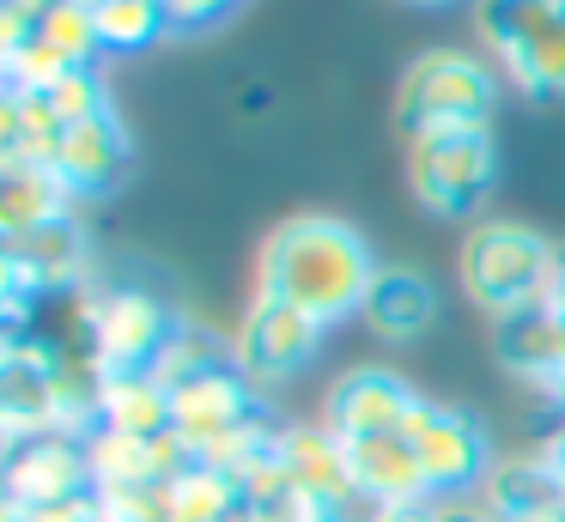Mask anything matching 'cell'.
Instances as JSON below:
<instances>
[{
  "label": "cell",
  "instance_id": "6da1fadb",
  "mask_svg": "<svg viewBox=\"0 0 565 522\" xmlns=\"http://www.w3.org/2000/svg\"><path fill=\"white\" fill-rule=\"evenodd\" d=\"M371 237L341 213H292L262 237L256 249V291L292 310L317 316L322 328H341L365 310V291L377 279Z\"/></svg>",
  "mask_w": 565,
  "mask_h": 522
},
{
  "label": "cell",
  "instance_id": "7a4b0ae2",
  "mask_svg": "<svg viewBox=\"0 0 565 522\" xmlns=\"http://www.w3.org/2000/svg\"><path fill=\"white\" fill-rule=\"evenodd\" d=\"M559 274V243L523 219H475L456 249V279L462 298L487 322H504L516 310L547 303V286Z\"/></svg>",
  "mask_w": 565,
  "mask_h": 522
},
{
  "label": "cell",
  "instance_id": "3957f363",
  "mask_svg": "<svg viewBox=\"0 0 565 522\" xmlns=\"http://www.w3.org/2000/svg\"><path fill=\"white\" fill-rule=\"evenodd\" d=\"M79 359L92 364L98 376H122V371H152L171 347V334L183 328V310L147 291L140 279H92L79 291Z\"/></svg>",
  "mask_w": 565,
  "mask_h": 522
},
{
  "label": "cell",
  "instance_id": "277c9868",
  "mask_svg": "<svg viewBox=\"0 0 565 522\" xmlns=\"http://www.w3.org/2000/svg\"><path fill=\"white\" fill-rule=\"evenodd\" d=\"M499 67L475 49H419L395 79V128L402 140L431 128H492L499 109Z\"/></svg>",
  "mask_w": 565,
  "mask_h": 522
},
{
  "label": "cell",
  "instance_id": "5b68a950",
  "mask_svg": "<svg viewBox=\"0 0 565 522\" xmlns=\"http://www.w3.org/2000/svg\"><path fill=\"white\" fill-rule=\"evenodd\" d=\"M475 31L504 85L523 97H565V0H475Z\"/></svg>",
  "mask_w": 565,
  "mask_h": 522
},
{
  "label": "cell",
  "instance_id": "8992f818",
  "mask_svg": "<svg viewBox=\"0 0 565 522\" xmlns=\"http://www.w3.org/2000/svg\"><path fill=\"white\" fill-rule=\"evenodd\" d=\"M499 182L492 128H431L407 140V189L431 219H468Z\"/></svg>",
  "mask_w": 565,
  "mask_h": 522
},
{
  "label": "cell",
  "instance_id": "52a82bcc",
  "mask_svg": "<svg viewBox=\"0 0 565 522\" xmlns=\"http://www.w3.org/2000/svg\"><path fill=\"white\" fill-rule=\"evenodd\" d=\"M92 279H98V267H92V237H86V225H79V213L7 237V255H0L7 328H25V316L38 298H67V291L79 298Z\"/></svg>",
  "mask_w": 565,
  "mask_h": 522
},
{
  "label": "cell",
  "instance_id": "ba28073f",
  "mask_svg": "<svg viewBox=\"0 0 565 522\" xmlns=\"http://www.w3.org/2000/svg\"><path fill=\"white\" fill-rule=\"evenodd\" d=\"M407 444L419 456V473H426L431 498H480L492 461H499L487 444V425L475 413L450 407V401H431V395L407 419Z\"/></svg>",
  "mask_w": 565,
  "mask_h": 522
},
{
  "label": "cell",
  "instance_id": "9c48e42d",
  "mask_svg": "<svg viewBox=\"0 0 565 522\" xmlns=\"http://www.w3.org/2000/svg\"><path fill=\"white\" fill-rule=\"evenodd\" d=\"M322 340H329V328H322L317 316L292 310V303H280V298H262V291H249V310H244V322H237L232 347H237L244 376L262 388V395H268V388L292 383V376L305 371L310 359H317Z\"/></svg>",
  "mask_w": 565,
  "mask_h": 522
},
{
  "label": "cell",
  "instance_id": "30bf717a",
  "mask_svg": "<svg viewBox=\"0 0 565 522\" xmlns=\"http://www.w3.org/2000/svg\"><path fill=\"white\" fill-rule=\"evenodd\" d=\"M171 413H177V437H183V449L201 456V449H213L220 437H232L237 425L262 419L268 401H262V388L244 376V364L225 359V364H207V371L183 376V383L171 388Z\"/></svg>",
  "mask_w": 565,
  "mask_h": 522
},
{
  "label": "cell",
  "instance_id": "8fae6325",
  "mask_svg": "<svg viewBox=\"0 0 565 522\" xmlns=\"http://www.w3.org/2000/svg\"><path fill=\"white\" fill-rule=\"evenodd\" d=\"M50 170L74 201H104V194H116L128 182V170H135V134H128V121L116 116V109L86 116V121L55 134Z\"/></svg>",
  "mask_w": 565,
  "mask_h": 522
},
{
  "label": "cell",
  "instance_id": "7c38bea8",
  "mask_svg": "<svg viewBox=\"0 0 565 522\" xmlns=\"http://www.w3.org/2000/svg\"><path fill=\"white\" fill-rule=\"evenodd\" d=\"M419 401L426 395H419L402 371H390V364H353V371H341L329 383V395H322V425L341 432V437L407 432Z\"/></svg>",
  "mask_w": 565,
  "mask_h": 522
},
{
  "label": "cell",
  "instance_id": "4fadbf2b",
  "mask_svg": "<svg viewBox=\"0 0 565 522\" xmlns=\"http://www.w3.org/2000/svg\"><path fill=\"white\" fill-rule=\"evenodd\" d=\"M92 461H86V437H25L7 444V504L38 510V504H67V498H92Z\"/></svg>",
  "mask_w": 565,
  "mask_h": 522
},
{
  "label": "cell",
  "instance_id": "5bb4252c",
  "mask_svg": "<svg viewBox=\"0 0 565 522\" xmlns=\"http://www.w3.org/2000/svg\"><path fill=\"white\" fill-rule=\"evenodd\" d=\"M274 449H280L286 480L298 486V498H310V504H317L322 522L359 498L353 473H347V444H341V432H329L322 419L280 425V444H274Z\"/></svg>",
  "mask_w": 565,
  "mask_h": 522
},
{
  "label": "cell",
  "instance_id": "9a60e30c",
  "mask_svg": "<svg viewBox=\"0 0 565 522\" xmlns=\"http://www.w3.org/2000/svg\"><path fill=\"white\" fill-rule=\"evenodd\" d=\"M86 461H92V486L98 492H135V486H159L171 480V473H183L189 449L183 437H122V432H104V425H92L86 432Z\"/></svg>",
  "mask_w": 565,
  "mask_h": 522
},
{
  "label": "cell",
  "instance_id": "2e32d148",
  "mask_svg": "<svg viewBox=\"0 0 565 522\" xmlns=\"http://www.w3.org/2000/svg\"><path fill=\"white\" fill-rule=\"evenodd\" d=\"M359 322H365L383 347H414V340H426L431 322H438V286L407 262H383L377 279H371V291H365Z\"/></svg>",
  "mask_w": 565,
  "mask_h": 522
},
{
  "label": "cell",
  "instance_id": "e0dca14e",
  "mask_svg": "<svg viewBox=\"0 0 565 522\" xmlns=\"http://www.w3.org/2000/svg\"><path fill=\"white\" fill-rule=\"evenodd\" d=\"M347 444V473L365 498H377L383 510L419 504L426 492V473H419V456L407 444V432H377V437H341Z\"/></svg>",
  "mask_w": 565,
  "mask_h": 522
},
{
  "label": "cell",
  "instance_id": "ac0fdd59",
  "mask_svg": "<svg viewBox=\"0 0 565 522\" xmlns=\"http://www.w3.org/2000/svg\"><path fill=\"white\" fill-rule=\"evenodd\" d=\"M492 352H499V364L516 383H535L541 395H547L565 376V322L547 303L516 310V316H504V322H492Z\"/></svg>",
  "mask_w": 565,
  "mask_h": 522
},
{
  "label": "cell",
  "instance_id": "d6986e66",
  "mask_svg": "<svg viewBox=\"0 0 565 522\" xmlns=\"http://www.w3.org/2000/svg\"><path fill=\"white\" fill-rule=\"evenodd\" d=\"M480 510H487L492 522H535V516L565 510V498H559V486H553L541 449H529V456H499L492 461L487 486H480Z\"/></svg>",
  "mask_w": 565,
  "mask_h": 522
},
{
  "label": "cell",
  "instance_id": "ffe728a7",
  "mask_svg": "<svg viewBox=\"0 0 565 522\" xmlns=\"http://www.w3.org/2000/svg\"><path fill=\"white\" fill-rule=\"evenodd\" d=\"M98 425L122 437H171L177 413H171V388L152 371H122L98 383Z\"/></svg>",
  "mask_w": 565,
  "mask_h": 522
},
{
  "label": "cell",
  "instance_id": "44dd1931",
  "mask_svg": "<svg viewBox=\"0 0 565 522\" xmlns=\"http://www.w3.org/2000/svg\"><path fill=\"white\" fill-rule=\"evenodd\" d=\"M79 213V201L55 182V170L43 164H0V231L19 237V231H38L50 219Z\"/></svg>",
  "mask_w": 565,
  "mask_h": 522
},
{
  "label": "cell",
  "instance_id": "7402d4cb",
  "mask_svg": "<svg viewBox=\"0 0 565 522\" xmlns=\"http://www.w3.org/2000/svg\"><path fill=\"white\" fill-rule=\"evenodd\" d=\"M92 24H98L104 55H140V49L171 36L164 0H98V7H92Z\"/></svg>",
  "mask_w": 565,
  "mask_h": 522
},
{
  "label": "cell",
  "instance_id": "603a6c76",
  "mask_svg": "<svg viewBox=\"0 0 565 522\" xmlns=\"http://www.w3.org/2000/svg\"><path fill=\"white\" fill-rule=\"evenodd\" d=\"M237 510H244V486L225 468L189 461L171 480V522H232Z\"/></svg>",
  "mask_w": 565,
  "mask_h": 522
},
{
  "label": "cell",
  "instance_id": "cb8c5ba5",
  "mask_svg": "<svg viewBox=\"0 0 565 522\" xmlns=\"http://www.w3.org/2000/svg\"><path fill=\"white\" fill-rule=\"evenodd\" d=\"M25 97L55 121V128H74V121H86V116H104V109H116L110 92H104V79H98V67H74V73H62L55 85H43V92H25Z\"/></svg>",
  "mask_w": 565,
  "mask_h": 522
},
{
  "label": "cell",
  "instance_id": "d4e9b609",
  "mask_svg": "<svg viewBox=\"0 0 565 522\" xmlns=\"http://www.w3.org/2000/svg\"><path fill=\"white\" fill-rule=\"evenodd\" d=\"M237 7H244V0H164V12H171V36L213 31V24H220V19H232Z\"/></svg>",
  "mask_w": 565,
  "mask_h": 522
},
{
  "label": "cell",
  "instance_id": "484cf974",
  "mask_svg": "<svg viewBox=\"0 0 565 522\" xmlns=\"http://www.w3.org/2000/svg\"><path fill=\"white\" fill-rule=\"evenodd\" d=\"M547 310L565 322V249H559V274H553V286H547Z\"/></svg>",
  "mask_w": 565,
  "mask_h": 522
},
{
  "label": "cell",
  "instance_id": "4316f807",
  "mask_svg": "<svg viewBox=\"0 0 565 522\" xmlns=\"http://www.w3.org/2000/svg\"><path fill=\"white\" fill-rule=\"evenodd\" d=\"M62 7H86V12H92V7H98V0H62Z\"/></svg>",
  "mask_w": 565,
  "mask_h": 522
},
{
  "label": "cell",
  "instance_id": "83f0119b",
  "mask_svg": "<svg viewBox=\"0 0 565 522\" xmlns=\"http://www.w3.org/2000/svg\"><path fill=\"white\" fill-rule=\"evenodd\" d=\"M414 7H450V0H414Z\"/></svg>",
  "mask_w": 565,
  "mask_h": 522
}]
</instances>
